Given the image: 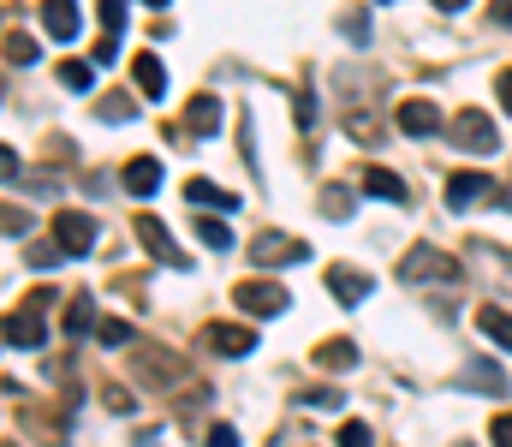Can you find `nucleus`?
I'll list each match as a JSON object with an SVG mask.
<instances>
[{
	"instance_id": "nucleus-18",
	"label": "nucleus",
	"mask_w": 512,
	"mask_h": 447,
	"mask_svg": "<svg viewBox=\"0 0 512 447\" xmlns=\"http://www.w3.org/2000/svg\"><path fill=\"white\" fill-rule=\"evenodd\" d=\"M459 388H471V394H507V376H501L495 364H483V358H477V364H465V370H459Z\"/></svg>"
},
{
	"instance_id": "nucleus-38",
	"label": "nucleus",
	"mask_w": 512,
	"mask_h": 447,
	"mask_svg": "<svg viewBox=\"0 0 512 447\" xmlns=\"http://www.w3.org/2000/svg\"><path fill=\"white\" fill-rule=\"evenodd\" d=\"M6 233L18 239V233H30V215H18V209H6Z\"/></svg>"
},
{
	"instance_id": "nucleus-39",
	"label": "nucleus",
	"mask_w": 512,
	"mask_h": 447,
	"mask_svg": "<svg viewBox=\"0 0 512 447\" xmlns=\"http://www.w3.org/2000/svg\"><path fill=\"white\" fill-rule=\"evenodd\" d=\"M495 96H501V108H507V114H512V66H507V72H501V84H495Z\"/></svg>"
},
{
	"instance_id": "nucleus-12",
	"label": "nucleus",
	"mask_w": 512,
	"mask_h": 447,
	"mask_svg": "<svg viewBox=\"0 0 512 447\" xmlns=\"http://www.w3.org/2000/svg\"><path fill=\"white\" fill-rule=\"evenodd\" d=\"M42 24H48V36L72 42L84 30V12H78V0H42Z\"/></svg>"
},
{
	"instance_id": "nucleus-5",
	"label": "nucleus",
	"mask_w": 512,
	"mask_h": 447,
	"mask_svg": "<svg viewBox=\"0 0 512 447\" xmlns=\"http://www.w3.org/2000/svg\"><path fill=\"white\" fill-rule=\"evenodd\" d=\"M483 197H495V185H489V173H477V167H459V173H447V185H441V203H447V209H471V203H483Z\"/></svg>"
},
{
	"instance_id": "nucleus-43",
	"label": "nucleus",
	"mask_w": 512,
	"mask_h": 447,
	"mask_svg": "<svg viewBox=\"0 0 512 447\" xmlns=\"http://www.w3.org/2000/svg\"><path fill=\"white\" fill-rule=\"evenodd\" d=\"M459 447H465V442H459Z\"/></svg>"
},
{
	"instance_id": "nucleus-14",
	"label": "nucleus",
	"mask_w": 512,
	"mask_h": 447,
	"mask_svg": "<svg viewBox=\"0 0 512 447\" xmlns=\"http://www.w3.org/2000/svg\"><path fill=\"white\" fill-rule=\"evenodd\" d=\"M328 293L340 298V304H364L370 298V275H358L352 263H334L328 269Z\"/></svg>"
},
{
	"instance_id": "nucleus-13",
	"label": "nucleus",
	"mask_w": 512,
	"mask_h": 447,
	"mask_svg": "<svg viewBox=\"0 0 512 447\" xmlns=\"http://www.w3.org/2000/svg\"><path fill=\"white\" fill-rule=\"evenodd\" d=\"M185 126H191V138H215L221 132V96H191V108H185Z\"/></svg>"
},
{
	"instance_id": "nucleus-26",
	"label": "nucleus",
	"mask_w": 512,
	"mask_h": 447,
	"mask_svg": "<svg viewBox=\"0 0 512 447\" xmlns=\"http://www.w3.org/2000/svg\"><path fill=\"white\" fill-rule=\"evenodd\" d=\"M126 0H102V30H108V36H126Z\"/></svg>"
},
{
	"instance_id": "nucleus-1",
	"label": "nucleus",
	"mask_w": 512,
	"mask_h": 447,
	"mask_svg": "<svg viewBox=\"0 0 512 447\" xmlns=\"http://www.w3.org/2000/svg\"><path fill=\"white\" fill-rule=\"evenodd\" d=\"M42 304H54V293H48V287H42V293H30V304H18V310L6 316V346L36 352V346L48 340V328H42Z\"/></svg>"
},
{
	"instance_id": "nucleus-32",
	"label": "nucleus",
	"mask_w": 512,
	"mask_h": 447,
	"mask_svg": "<svg viewBox=\"0 0 512 447\" xmlns=\"http://www.w3.org/2000/svg\"><path fill=\"white\" fill-rule=\"evenodd\" d=\"M60 257H66V251H60V245H30V263H36V269H54V263H60Z\"/></svg>"
},
{
	"instance_id": "nucleus-27",
	"label": "nucleus",
	"mask_w": 512,
	"mask_h": 447,
	"mask_svg": "<svg viewBox=\"0 0 512 447\" xmlns=\"http://www.w3.org/2000/svg\"><path fill=\"white\" fill-rule=\"evenodd\" d=\"M6 60H12V66H36V42H24V36L12 30V36H6Z\"/></svg>"
},
{
	"instance_id": "nucleus-6",
	"label": "nucleus",
	"mask_w": 512,
	"mask_h": 447,
	"mask_svg": "<svg viewBox=\"0 0 512 447\" xmlns=\"http://www.w3.org/2000/svg\"><path fill=\"white\" fill-rule=\"evenodd\" d=\"M54 245H60L66 257H90V251H96V221L60 209V215H54Z\"/></svg>"
},
{
	"instance_id": "nucleus-15",
	"label": "nucleus",
	"mask_w": 512,
	"mask_h": 447,
	"mask_svg": "<svg viewBox=\"0 0 512 447\" xmlns=\"http://www.w3.org/2000/svg\"><path fill=\"white\" fill-rule=\"evenodd\" d=\"M185 197H191L197 209H221V215H233V209H239V197H233V191H221L215 179H185Z\"/></svg>"
},
{
	"instance_id": "nucleus-8",
	"label": "nucleus",
	"mask_w": 512,
	"mask_h": 447,
	"mask_svg": "<svg viewBox=\"0 0 512 447\" xmlns=\"http://www.w3.org/2000/svg\"><path fill=\"white\" fill-rule=\"evenodd\" d=\"M393 126H399L405 138H435V132H441V108L423 102V96H411V102L393 108Z\"/></svg>"
},
{
	"instance_id": "nucleus-3",
	"label": "nucleus",
	"mask_w": 512,
	"mask_h": 447,
	"mask_svg": "<svg viewBox=\"0 0 512 447\" xmlns=\"http://www.w3.org/2000/svg\"><path fill=\"white\" fill-rule=\"evenodd\" d=\"M459 149H471V155H495L501 149V132H495V120L489 114H477V108H465L459 120H453V132H447Z\"/></svg>"
},
{
	"instance_id": "nucleus-35",
	"label": "nucleus",
	"mask_w": 512,
	"mask_h": 447,
	"mask_svg": "<svg viewBox=\"0 0 512 447\" xmlns=\"http://www.w3.org/2000/svg\"><path fill=\"white\" fill-rule=\"evenodd\" d=\"M209 447H239V430H233V424H215V430H209Z\"/></svg>"
},
{
	"instance_id": "nucleus-10",
	"label": "nucleus",
	"mask_w": 512,
	"mask_h": 447,
	"mask_svg": "<svg viewBox=\"0 0 512 447\" xmlns=\"http://www.w3.org/2000/svg\"><path fill=\"white\" fill-rule=\"evenodd\" d=\"M209 352L245 358V352H256V328H245V322H215V328H209Z\"/></svg>"
},
{
	"instance_id": "nucleus-17",
	"label": "nucleus",
	"mask_w": 512,
	"mask_h": 447,
	"mask_svg": "<svg viewBox=\"0 0 512 447\" xmlns=\"http://www.w3.org/2000/svg\"><path fill=\"white\" fill-rule=\"evenodd\" d=\"M131 78H137V90H143L149 102H161V96H167V72H161V60H155V54H137V60H131Z\"/></svg>"
},
{
	"instance_id": "nucleus-33",
	"label": "nucleus",
	"mask_w": 512,
	"mask_h": 447,
	"mask_svg": "<svg viewBox=\"0 0 512 447\" xmlns=\"http://www.w3.org/2000/svg\"><path fill=\"white\" fill-rule=\"evenodd\" d=\"M304 406H322V412H334V406H340V388H310V394H304Z\"/></svg>"
},
{
	"instance_id": "nucleus-20",
	"label": "nucleus",
	"mask_w": 512,
	"mask_h": 447,
	"mask_svg": "<svg viewBox=\"0 0 512 447\" xmlns=\"http://www.w3.org/2000/svg\"><path fill=\"white\" fill-rule=\"evenodd\" d=\"M310 364H316V370H352V364H358V346H352V340H328V346L310 352Z\"/></svg>"
},
{
	"instance_id": "nucleus-19",
	"label": "nucleus",
	"mask_w": 512,
	"mask_h": 447,
	"mask_svg": "<svg viewBox=\"0 0 512 447\" xmlns=\"http://www.w3.org/2000/svg\"><path fill=\"white\" fill-rule=\"evenodd\" d=\"M477 328H483L501 352H512V310H501V304H483V310H477Z\"/></svg>"
},
{
	"instance_id": "nucleus-28",
	"label": "nucleus",
	"mask_w": 512,
	"mask_h": 447,
	"mask_svg": "<svg viewBox=\"0 0 512 447\" xmlns=\"http://www.w3.org/2000/svg\"><path fill=\"white\" fill-rule=\"evenodd\" d=\"M96 340H102V346H126V340H131V322H120V316H108V322L96 328Z\"/></svg>"
},
{
	"instance_id": "nucleus-29",
	"label": "nucleus",
	"mask_w": 512,
	"mask_h": 447,
	"mask_svg": "<svg viewBox=\"0 0 512 447\" xmlns=\"http://www.w3.org/2000/svg\"><path fill=\"white\" fill-rule=\"evenodd\" d=\"M292 108H298V132H310L316 126V96L310 90H292Z\"/></svg>"
},
{
	"instance_id": "nucleus-21",
	"label": "nucleus",
	"mask_w": 512,
	"mask_h": 447,
	"mask_svg": "<svg viewBox=\"0 0 512 447\" xmlns=\"http://www.w3.org/2000/svg\"><path fill=\"white\" fill-rule=\"evenodd\" d=\"M66 334H90V328H102L96 322V304H90V293H72L66 298V322H60Z\"/></svg>"
},
{
	"instance_id": "nucleus-42",
	"label": "nucleus",
	"mask_w": 512,
	"mask_h": 447,
	"mask_svg": "<svg viewBox=\"0 0 512 447\" xmlns=\"http://www.w3.org/2000/svg\"><path fill=\"white\" fill-rule=\"evenodd\" d=\"M143 6H167V0H143Z\"/></svg>"
},
{
	"instance_id": "nucleus-2",
	"label": "nucleus",
	"mask_w": 512,
	"mask_h": 447,
	"mask_svg": "<svg viewBox=\"0 0 512 447\" xmlns=\"http://www.w3.org/2000/svg\"><path fill=\"white\" fill-rule=\"evenodd\" d=\"M399 281H459V263L447 257V251H435V245H411L405 251V263H399Z\"/></svg>"
},
{
	"instance_id": "nucleus-25",
	"label": "nucleus",
	"mask_w": 512,
	"mask_h": 447,
	"mask_svg": "<svg viewBox=\"0 0 512 447\" xmlns=\"http://www.w3.org/2000/svg\"><path fill=\"white\" fill-rule=\"evenodd\" d=\"M322 215H352V185H328L322 191Z\"/></svg>"
},
{
	"instance_id": "nucleus-37",
	"label": "nucleus",
	"mask_w": 512,
	"mask_h": 447,
	"mask_svg": "<svg viewBox=\"0 0 512 447\" xmlns=\"http://www.w3.org/2000/svg\"><path fill=\"white\" fill-rule=\"evenodd\" d=\"M102 400H108V412H131V394H126V388H108Z\"/></svg>"
},
{
	"instance_id": "nucleus-11",
	"label": "nucleus",
	"mask_w": 512,
	"mask_h": 447,
	"mask_svg": "<svg viewBox=\"0 0 512 447\" xmlns=\"http://www.w3.org/2000/svg\"><path fill=\"white\" fill-rule=\"evenodd\" d=\"M352 185H358V191H370V197H382V203H411V185H405L399 173H387V167H364Z\"/></svg>"
},
{
	"instance_id": "nucleus-23",
	"label": "nucleus",
	"mask_w": 512,
	"mask_h": 447,
	"mask_svg": "<svg viewBox=\"0 0 512 447\" xmlns=\"http://www.w3.org/2000/svg\"><path fill=\"white\" fill-rule=\"evenodd\" d=\"M197 239L209 251H233V227H221V221H197Z\"/></svg>"
},
{
	"instance_id": "nucleus-40",
	"label": "nucleus",
	"mask_w": 512,
	"mask_h": 447,
	"mask_svg": "<svg viewBox=\"0 0 512 447\" xmlns=\"http://www.w3.org/2000/svg\"><path fill=\"white\" fill-rule=\"evenodd\" d=\"M435 6H441V12H465L471 0H435Z\"/></svg>"
},
{
	"instance_id": "nucleus-31",
	"label": "nucleus",
	"mask_w": 512,
	"mask_h": 447,
	"mask_svg": "<svg viewBox=\"0 0 512 447\" xmlns=\"http://www.w3.org/2000/svg\"><path fill=\"white\" fill-rule=\"evenodd\" d=\"M340 447H376L370 424H346V430H340Z\"/></svg>"
},
{
	"instance_id": "nucleus-41",
	"label": "nucleus",
	"mask_w": 512,
	"mask_h": 447,
	"mask_svg": "<svg viewBox=\"0 0 512 447\" xmlns=\"http://www.w3.org/2000/svg\"><path fill=\"white\" fill-rule=\"evenodd\" d=\"M489 203H501V209H512V185H507V191H495V197H489Z\"/></svg>"
},
{
	"instance_id": "nucleus-9",
	"label": "nucleus",
	"mask_w": 512,
	"mask_h": 447,
	"mask_svg": "<svg viewBox=\"0 0 512 447\" xmlns=\"http://www.w3.org/2000/svg\"><path fill=\"white\" fill-rule=\"evenodd\" d=\"M233 298H239V310H251V316H280V310L292 304L280 281H245V287H239Z\"/></svg>"
},
{
	"instance_id": "nucleus-4",
	"label": "nucleus",
	"mask_w": 512,
	"mask_h": 447,
	"mask_svg": "<svg viewBox=\"0 0 512 447\" xmlns=\"http://www.w3.org/2000/svg\"><path fill=\"white\" fill-rule=\"evenodd\" d=\"M251 257H256V269L268 275V269H286V263H304V257H310V245H304V239H286V233H268V227H262V239L251 245Z\"/></svg>"
},
{
	"instance_id": "nucleus-30",
	"label": "nucleus",
	"mask_w": 512,
	"mask_h": 447,
	"mask_svg": "<svg viewBox=\"0 0 512 447\" xmlns=\"http://www.w3.org/2000/svg\"><path fill=\"white\" fill-rule=\"evenodd\" d=\"M340 24H346V36H352V42H358V48H364V42H370V18H364V12H346V18H340Z\"/></svg>"
},
{
	"instance_id": "nucleus-34",
	"label": "nucleus",
	"mask_w": 512,
	"mask_h": 447,
	"mask_svg": "<svg viewBox=\"0 0 512 447\" xmlns=\"http://www.w3.org/2000/svg\"><path fill=\"white\" fill-rule=\"evenodd\" d=\"M489 442H495V447H512V412H501V418L489 424Z\"/></svg>"
},
{
	"instance_id": "nucleus-24",
	"label": "nucleus",
	"mask_w": 512,
	"mask_h": 447,
	"mask_svg": "<svg viewBox=\"0 0 512 447\" xmlns=\"http://www.w3.org/2000/svg\"><path fill=\"white\" fill-rule=\"evenodd\" d=\"M96 114H102V120H137V102H131V96H102Z\"/></svg>"
},
{
	"instance_id": "nucleus-36",
	"label": "nucleus",
	"mask_w": 512,
	"mask_h": 447,
	"mask_svg": "<svg viewBox=\"0 0 512 447\" xmlns=\"http://www.w3.org/2000/svg\"><path fill=\"white\" fill-rule=\"evenodd\" d=\"M114 54H120V42H114V36H102V42H96V54H90V60H96V66H108V60H114Z\"/></svg>"
},
{
	"instance_id": "nucleus-7",
	"label": "nucleus",
	"mask_w": 512,
	"mask_h": 447,
	"mask_svg": "<svg viewBox=\"0 0 512 447\" xmlns=\"http://www.w3.org/2000/svg\"><path fill=\"white\" fill-rule=\"evenodd\" d=\"M131 227H137V239H143V245H149V257H155V263H167V269H179V275H185V269H191V263H185V251H179V245H173V233H167V227H161V221H155V215H137V221H131Z\"/></svg>"
},
{
	"instance_id": "nucleus-16",
	"label": "nucleus",
	"mask_w": 512,
	"mask_h": 447,
	"mask_svg": "<svg viewBox=\"0 0 512 447\" xmlns=\"http://www.w3.org/2000/svg\"><path fill=\"white\" fill-rule=\"evenodd\" d=\"M155 185H161V161H155V155L126 161V191L131 197H155Z\"/></svg>"
},
{
	"instance_id": "nucleus-22",
	"label": "nucleus",
	"mask_w": 512,
	"mask_h": 447,
	"mask_svg": "<svg viewBox=\"0 0 512 447\" xmlns=\"http://www.w3.org/2000/svg\"><path fill=\"white\" fill-rule=\"evenodd\" d=\"M60 84H66L72 96H84V90H90V60H66V66H60Z\"/></svg>"
}]
</instances>
